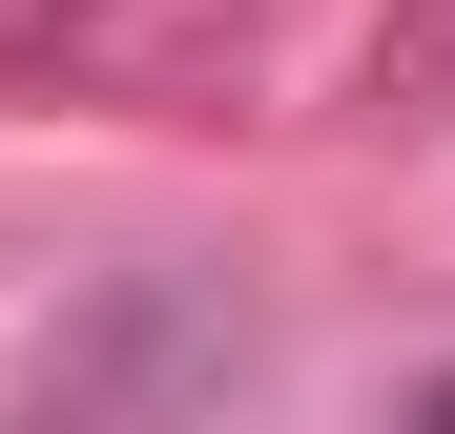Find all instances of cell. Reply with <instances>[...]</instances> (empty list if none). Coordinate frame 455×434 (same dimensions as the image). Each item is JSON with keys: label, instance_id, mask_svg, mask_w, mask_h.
Listing matches in <instances>:
<instances>
[{"label": "cell", "instance_id": "6da1fadb", "mask_svg": "<svg viewBox=\"0 0 455 434\" xmlns=\"http://www.w3.org/2000/svg\"><path fill=\"white\" fill-rule=\"evenodd\" d=\"M372 104H394V124H455V0H394V21H372Z\"/></svg>", "mask_w": 455, "mask_h": 434}, {"label": "cell", "instance_id": "7a4b0ae2", "mask_svg": "<svg viewBox=\"0 0 455 434\" xmlns=\"http://www.w3.org/2000/svg\"><path fill=\"white\" fill-rule=\"evenodd\" d=\"M435 414H455V373H435Z\"/></svg>", "mask_w": 455, "mask_h": 434}]
</instances>
